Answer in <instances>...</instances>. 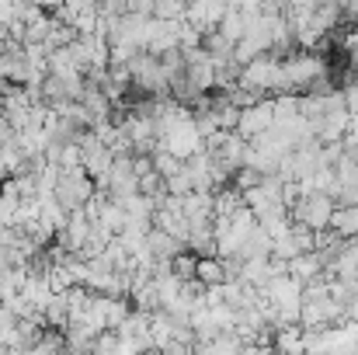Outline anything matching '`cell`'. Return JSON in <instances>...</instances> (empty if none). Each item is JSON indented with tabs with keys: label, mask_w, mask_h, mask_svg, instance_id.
Wrapping results in <instances>:
<instances>
[{
	"label": "cell",
	"mask_w": 358,
	"mask_h": 355,
	"mask_svg": "<svg viewBox=\"0 0 358 355\" xmlns=\"http://www.w3.org/2000/svg\"><path fill=\"white\" fill-rule=\"evenodd\" d=\"M327 74L324 56L317 53H292L289 60H282V95H296V91H310L313 81H320Z\"/></svg>",
	"instance_id": "cell-1"
},
{
	"label": "cell",
	"mask_w": 358,
	"mask_h": 355,
	"mask_svg": "<svg viewBox=\"0 0 358 355\" xmlns=\"http://www.w3.org/2000/svg\"><path fill=\"white\" fill-rule=\"evenodd\" d=\"M289 213H292V223L306 227L310 234H324V230H331V223H334L338 202H334L331 195L313 192V195H299V199L292 202Z\"/></svg>",
	"instance_id": "cell-2"
},
{
	"label": "cell",
	"mask_w": 358,
	"mask_h": 355,
	"mask_svg": "<svg viewBox=\"0 0 358 355\" xmlns=\"http://www.w3.org/2000/svg\"><path fill=\"white\" fill-rule=\"evenodd\" d=\"M160 150L171 153V157H178V160H185V164L206 150V139H202V132H199V125H195V112L188 118H181L178 125H171V129L160 136Z\"/></svg>",
	"instance_id": "cell-3"
},
{
	"label": "cell",
	"mask_w": 358,
	"mask_h": 355,
	"mask_svg": "<svg viewBox=\"0 0 358 355\" xmlns=\"http://www.w3.org/2000/svg\"><path fill=\"white\" fill-rule=\"evenodd\" d=\"M237 88L257 95V98H261L264 91H278V95H282V60H278V56H261V60H254L250 67H243Z\"/></svg>",
	"instance_id": "cell-4"
},
{
	"label": "cell",
	"mask_w": 358,
	"mask_h": 355,
	"mask_svg": "<svg viewBox=\"0 0 358 355\" xmlns=\"http://www.w3.org/2000/svg\"><path fill=\"white\" fill-rule=\"evenodd\" d=\"M94 195H98V185L87 178L84 167H77V171H63V174H59L56 199H59V206H63L66 213H80Z\"/></svg>",
	"instance_id": "cell-5"
},
{
	"label": "cell",
	"mask_w": 358,
	"mask_h": 355,
	"mask_svg": "<svg viewBox=\"0 0 358 355\" xmlns=\"http://www.w3.org/2000/svg\"><path fill=\"white\" fill-rule=\"evenodd\" d=\"M275 125V98H261L257 105L243 109L237 122V136H243L247 143H254L257 136H264Z\"/></svg>",
	"instance_id": "cell-6"
},
{
	"label": "cell",
	"mask_w": 358,
	"mask_h": 355,
	"mask_svg": "<svg viewBox=\"0 0 358 355\" xmlns=\"http://www.w3.org/2000/svg\"><path fill=\"white\" fill-rule=\"evenodd\" d=\"M227 14H230V4H220V0H199V4H188L185 21H188L195 32L213 35V32H220V25H223Z\"/></svg>",
	"instance_id": "cell-7"
},
{
	"label": "cell",
	"mask_w": 358,
	"mask_h": 355,
	"mask_svg": "<svg viewBox=\"0 0 358 355\" xmlns=\"http://www.w3.org/2000/svg\"><path fill=\"white\" fill-rule=\"evenodd\" d=\"M87 240H91V220L84 216V209L80 213H70V223H66L63 234L56 237V244H63L70 254H80L87 247Z\"/></svg>",
	"instance_id": "cell-8"
},
{
	"label": "cell",
	"mask_w": 358,
	"mask_h": 355,
	"mask_svg": "<svg viewBox=\"0 0 358 355\" xmlns=\"http://www.w3.org/2000/svg\"><path fill=\"white\" fill-rule=\"evenodd\" d=\"M178 331H181V324H174V321H171V314H164V310L150 314V338H153V352H164V349L178 338Z\"/></svg>",
	"instance_id": "cell-9"
},
{
	"label": "cell",
	"mask_w": 358,
	"mask_h": 355,
	"mask_svg": "<svg viewBox=\"0 0 358 355\" xmlns=\"http://www.w3.org/2000/svg\"><path fill=\"white\" fill-rule=\"evenodd\" d=\"M146 247H150V254H153V261H174L178 254H185L188 247L181 244V240H174L171 234H164V230H150V237H146Z\"/></svg>",
	"instance_id": "cell-10"
},
{
	"label": "cell",
	"mask_w": 358,
	"mask_h": 355,
	"mask_svg": "<svg viewBox=\"0 0 358 355\" xmlns=\"http://www.w3.org/2000/svg\"><path fill=\"white\" fill-rule=\"evenodd\" d=\"M206 289H213V286H227L230 282V268H227V261L220 258V254H209V258H199V275H195Z\"/></svg>",
	"instance_id": "cell-11"
},
{
	"label": "cell",
	"mask_w": 358,
	"mask_h": 355,
	"mask_svg": "<svg viewBox=\"0 0 358 355\" xmlns=\"http://www.w3.org/2000/svg\"><path fill=\"white\" fill-rule=\"evenodd\" d=\"M271 355H306V331L303 328H282V331H275Z\"/></svg>",
	"instance_id": "cell-12"
},
{
	"label": "cell",
	"mask_w": 358,
	"mask_h": 355,
	"mask_svg": "<svg viewBox=\"0 0 358 355\" xmlns=\"http://www.w3.org/2000/svg\"><path fill=\"white\" fill-rule=\"evenodd\" d=\"M21 296H24L38 314H45V307H49V300H52L56 293H52V286H49V275H28V282H24Z\"/></svg>",
	"instance_id": "cell-13"
},
{
	"label": "cell",
	"mask_w": 358,
	"mask_h": 355,
	"mask_svg": "<svg viewBox=\"0 0 358 355\" xmlns=\"http://www.w3.org/2000/svg\"><path fill=\"white\" fill-rule=\"evenodd\" d=\"M38 213H42V220H45L56 234H63V230H66V223H70V213L59 206V199H56V195H38Z\"/></svg>",
	"instance_id": "cell-14"
},
{
	"label": "cell",
	"mask_w": 358,
	"mask_h": 355,
	"mask_svg": "<svg viewBox=\"0 0 358 355\" xmlns=\"http://www.w3.org/2000/svg\"><path fill=\"white\" fill-rule=\"evenodd\" d=\"M220 35L237 49L240 42H243V35H247V18L240 14V7H230V14L223 18V25H220Z\"/></svg>",
	"instance_id": "cell-15"
},
{
	"label": "cell",
	"mask_w": 358,
	"mask_h": 355,
	"mask_svg": "<svg viewBox=\"0 0 358 355\" xmlns=\"http://www.w3.org/2000/svg\"><path fill=\"white\" fill-rule=\"evenodd\" d=\"M331 230L341 237V240H352V237H358V206H352V209H338V213H334Z\"/></svg>",
	"instance_id": "cell-16"
},
{
	"label": "cell",
	"mask_w": 358,
	"mask_h": 355,
	"mask_svg": "<svg viewBox=\"0 0 358 355\" xmlns=\"http://www.w3.org/2000/svg\"><path fill=\"white\" fill-rule=\"evenodd\" d=\"M153 171H157L164 181H171L174 174H181V171H185V160H178V157H171V153L157 150V153H153Z\"/></svg>",
	"instance_id": "cell-17"
},
{
	"label": "cell",
	"mask_w": 358,
	"mask_h": 355,
	"mask_svg": "<svg viewBox=\"0 0 358 355\" xmlns=\"http://www.w3.org/2000/svg\"><path fill=\"white\" fill-rule=\"evenodd\" d=\"M174 275L181 279V282H195V275H199V254H178L174 258Z\"/></svg>",
	"instance_id": "cell-18"
},
{
	"label": "cell",
	"mask_w": 358,
	"mask_h": 355,
	"mask_svg": "<svg viewBox=\"0 0 358 355\" xmlns=\"http://www.w3.org/2000/svg\"><path fill=\"white\" fill-rule=\"evenodd\" d=\"M213 349H216V355H240V349H243V338H240L237 331H223V335L213 342Z\"/></svg>",
	"instance_id": "cell-19"
},
{
	"label": "cell",
	"mask_w": 358,
	"mask_h": 355,
	"mask_svg": "<svg viewBox=\"0 0 358 355\" xmlns=\"http://www.w3.org/2000/svg\"><path fill=\"white\" fill-rule=\"evenodd\" d=\"M341 49H345V56H352L358 63V25L348 32V35H341Z\"/></svg>",
	"instance_id": "cell-20"
},
{
	"label": "cell",
	"mask_w": 358,
	"mask_h": 355,
	"mask_svg": "<svg viewBox=\"0 0 358 355\" xmlns=\"http://www.w3.org/2000/svg\"><path fill=\"white\" fill-rule=\"evenodd\" d=\"M348 324H358V296L348 303Z\"/></svg>",
	"instance_id": "cell-21"
},
{
	"label": "cell",
	"mask_w": 358,
	"mask_h": 355,
	"mask_svg": "<svg viewBox=\"0 0 358 355\" xmlns=\"http://www.w3.org/2000/svg\"><path fill=\"white\" fill-rule=\"evenodd\" d=\"M341 14H345V18H358V4H345Z\"/></svg>",
	"instance_id": "cell-22"
},
{
	"label": "cell",
	"mask_w": 358,
	"mask_h": 355,
	"mask_svg": "<svg viewBox=\"0 0 358 355\" xmlns=\"http://www.w3.org/2000/svg\"><path fill=\"white\" fill-rule=\"evenodd\" d=\"M345 150H348V146H345ZM348 153H352V157H355V160H358V146H352V150H348Z\"/></svg>",
	"instance_id": "cell-23"
},
{
	"label": "cell",
	"mask_w": 358,
	"mask_h": 355,
	"mask_svg": "<svg viewBox=\"0 0 358 355\" xmlns=\"http://www.w3.org/2000/svg\"><path fill=\"white\" fill-rule=\"evenodd\" d=\"M0 355H10V352H7V349H3V345H0Z\"/></svg>",
	"instance_id": "cell-24"
},
{
	"label": "cell",
	"mask_w": 358,
	"mask_h": 355,
	"mask_svg": "<svg viewBox=\"0 0 358 355\" xmlns=\"http://www.w3.org/2000/svg\"><path fill=\"white\" fill-rule=\"evenodd\" d=\"M143 355H160V352H143Z\"/></svg>",
	"instance_id": "cell-25"
}]
</instances>
